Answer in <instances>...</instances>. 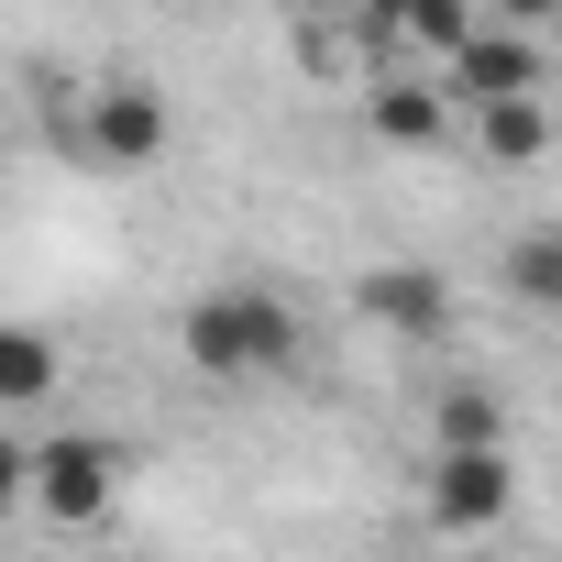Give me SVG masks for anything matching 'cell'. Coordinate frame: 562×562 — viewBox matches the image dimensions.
Returning <instances> with one entry per match:
<instances>
[{"label":"cell","instance_id":"7c38bea8","mask_svg":"<svg viewBox=\"0 0 562 562\" xmlns=\"http://www.w3.org/2000/svg\"><path fill=\"white\" fill-rule=\"evenodd\" d=\"M474 144H485L496 166H529V155L551 144V111H540V100H496V111H474Z\"/></svg>","mask_w":562,"mask_h":562},{"label":"cell","instance_id":"7a4b0ae2","mask_svg":"<svg viewBox=\"0 0 562 562\" xmlns=\"http://www.w3.org/2000/svg\"><path fill=\"white\" fill-rule=\"evenodd\" d=\"M111 496H122V463H111L100 430H56V441H34V507H45L56 529H100Z\"/></svg>","mask_w":562,"mask_h":562},{"label":"cell","instance_id":"3957f363","mask_svg":"<svg viewBox=\"0 0 562 562\" xmlns=\"http://www.w3.org/2000/svg\"><path fill=\"white\" fill-rule=\"evenodd\" d=\"M78 144H89L100 166H155V155H166V89H144V78H100L89 111H78Z\"/></svg>","mask_w":562,"mask_h":562},{"label":"cell","instance_id":"ba28073f","mask_svg":"<svg viewBox=\"0 0 562 562\" xmlns=\"http://www.w3.org/2000/svg\"><path fill=\"white\" fill-rule=\"evenodd\" d=\"M364 34H375V45H397V56L419 45V56H441V67H452V56L474 45V12H463V0H397V12H375Z\"/></svg>","mask_w":562,"mask_h":562},{"label":"cell","instance_id":"277c9868","mask_svg":"<svg viewBox=\"0 0 562 562\" xmlns=\"http://www.w3.org/2000/svg\"><path fill=\"white\" fill-rule=\"evenodd\" d=\"M507 507H518L507 452H441V463H430V529L485 540V529H507Z\"/></svg>","mask_w":562,"mask_h":562},{"label":"cell","instance_id":"8fae6325","mask_svg":"<svg viewBox=\"0 0 562 562\" xmlns=\"http://www.w3.org/2000/svg\"><path fill=\"white\" fill-rule=\"evenodd\" d=\"M496 265H507V288H518L529 310H562V232H551V221H540V232H518Z\"/></svg>","mask_w":562,"mask_h":562},{"label":"cell","instance_id":"4fadbf2b","mask_svg":"<svg viewBox=\"0 0 562 562\" xmlns=\"http://www.w3.org/2000/svg\"><path fill=\"white\" fill-rule=\"evenodd\" d=\"M34 496V441H12V430H0V518H12Z\"/></svg>","mask_w":562,"mask_h":562},{"label":"cell","instance_id":"9c48e42d","mask_svg":"<svg viewBox=\"0 0 562 562\" xmlns=\"http://www.w3.org/2000/svg\"><path fill=\"white\" fill-rule=\"evenodd\" d=\"M430 441H441V452H507V408H496V386H441Z\"/></svg>","mask_w":562,"mask_h":562},{"label":"cell","instance_id":"52a82bcc","mask_svg":"<svg viewBox=\"0 0 562 562\" xmlns=\"http://www.w3.org/2000/svg\"><path fill=\"white\" fill-rule=\"evenodd\" d=\"M364 122H375V144H441V122H452V100H441L430 78H408V67H386V78L364 89Z\"/></svg>","mask_w":562,"mask_h":562},{"label":"cell","instance_id":"30bf717a","mask_svg":"<svg viewBox=\"0 0 562 562\" xmlns=\"http://www.w3.org/2000/svg\"><path fill=\"white\" fill-rule=\"evenodd\" d=\"M34 397H56V342L0 321V408H34Z\"/></svg>","mask_w":562,"mask_h":562},{"label":"cell","instance_id":"6da1fadb","mask_svg":"<svg viewBox=\"0 0 562 562\" xmlns=\"http://www.w3.org/2000/svg\"><path fill=\"white\" fill-rule=\"evenodd\" d=\"M177 353L199 375H276V364H299V310L265 288H210V299H188Z\"/></svg>","mask_w":562,"mask_h":562},{"label":"cell","instance_id":"8992f818","mask_svg":"<svg viewBox=\"0 0 562 562\" xmlns=\"http://www.w3.org/2000/svg\"><path fill=\"white\" fill-rule=\"evenodd\" d=\"M441 100H474V111H496V100H540V45L474 23V45L441 67Z\"/></svg>","mask_w":562,"mask_h":562},{"label":"cell","instance_id":"5b68a950","mask_svg":"<svg viewBox=\"0 0 562 562\" xmlns=\"http://www.w3.org/2000/svg\"><path fill=\"white\" fill-rule=\"evenodd\" d=\"M353 310L375 331H397V342H441L452 331V288H441L430 265H364L353 276Z\"/></svg>","mask_w":562,"mask_h":562}]
</instances>
